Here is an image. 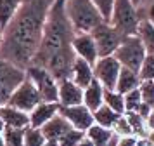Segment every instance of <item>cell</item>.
Returning a JSON list of instances; mask_svg holds the SVG:
<instances>
[{
	"label": "cell",
	"mask_w": 154,
	"mask_h": 146,
	"mask_svg": "<svg viewBox=\"0 0 154 146\" xmlns=\"http://www.w3.org/2000/svg\"><path fill=\"white\" fill-rule=\"evenodd\" d=\"M54 2H56V4H64L66 0H54Z\"/></svg>",
	"instance_id": "b9f144b4"
},
{
	"label": "cell",
	"mask_w": 154,
	"mask_h": 146,
	"mask_svg": "<svg viewBox=\"0 0 154 146\" xmlns=\"http://www.w3.org/2000/svg\"><path fill=\"white\" fill-rule=\"evenodd\" d=\"M43 146H59V143H57V141H50V139H47V141L43 143Z\"/></svg>",
	"instance_id": "74e56055"
},
{
	"label": "cell",
	"mask_w": 154,
	"mask_h": 146,
	"mask_svg": "<svg viewBox=\"0 0 154 146\" xmlns=\"http://www.w3.org/2000/svg\"><path fill=\"white\" fill-rule=\"evenodd\" d=\"M140 21H142L140 9L132 0H114L107 23H111L121 35H125V37L137 35Z\"/></svg>",
	"instance_id": "277c9868"
},
{
	"label": "cell",
	"mask_w": 154,
	"mask_h": 146,
	"mask_svg": "<svg viewBox=\"0 0 154 146\" xmlns=\"http://www.w3.org/2000/svg\"><path fill=\"white\" fill-rule=\"evenodd\" d=\"M45 141L47 139H45V136L42 134L40 129L31 127V125H28L24 129V146H43Z\"/></svg>",
	"instance_id": "4316f807"
},
{
	"label": "cell",
	"mask_w": 154,
	"mask_h": 146,
	"mask_svg": "<svg viewBox=\"0 0 154 146\" xmlns=\"http://www.w3.org/2000/svg\"><path fill=\"white\" fill-rule=\"evenodd\" d=\"M69 78L76 85H80L82 89H85L94 80V66L88 61L82 59V57H75L71 71H69Z\"/></svg>",
	"instance_id": "9a60e30c"
},
{
	"label": "cell",
	"mask_w": 154,
	"mask_h": 146,
	"mask_svg": "<svg viewBox=\"0 0 154 146\" xmlns=\"http://www.w3.org/2000/svg\"><path fill=\"white\" fill-rule=\"evenodd\" d=\"M26 70L0 57V106L7 104L14 89L24 80Z\"/></svg>",
	"instance_id": "52a82bcc"
},
{
	"label": "cell",
	"mask_w": 154,
	"mask_h": 146,
	"mask_svg": "<svg viewBox=\"0 0 154 146\" xmlns=\"http://www.w3.org/2000/svg\"><path fill=\"white\" fill-rule=\"evenodd\" d=\"M2 31H4V28L0 26V42H2Z\"/></svg>",
	"instance_id": "ee69618b"
},
{
	"label": "cell",
	"mask_w": 154,
	"mask_h": 146,
	"mask_svg": "<svg viewBox=\"0 0 154 146\" xmlns=\"http://www.w3.org/2000/svg\"><path fill=\"white\" fill-rule=\"evenodd\" d=\"M102 103H104V87L97 78H94L83 89V104L90 111H95Z\"/></svg>",
	"instance_id": "ac0fdd59"
},
{
	"label": "cell",
	"mask_w": 154,
	"mask_h": 146,
	"mask_svg": "<svg viewBox=\"0 0 154 146\" xmlns=\"http://www.w3.org/2000/svg\"><path fill=\"white\" fill-rule=\"evenodd\" d=\"M76 146H95V144H94V143H92V141L87 138V136H83V138H82V139L76 143Z\"/></svg>",
	"instance_id": "8d00e7d4"
},
{
	"label": "cell",
	"mask_w": 154,
	"mask_h": 146,
	"mask_svg": "<svg viewBox=\"0 0 154 146\" xmlns=\"http://www.w3.org/2000/svg\"><path fill=\"white\" fill-rule=\"evenodd\" d=\"M59 106L61 104L57 101H40L33 110L29 111V125L40 129L45 122H49L50 118L59 113Z\"/></svg>",
	"instance_id": "5bb4252c"
},
{
	"label": "cell",
	"mask_w": 154,
	"mask_h": 146,
	"mask_svg": "<svg viewBox=\"0 0 154 146\" xmlns=\"http://www.w3.org/2000/svg\"><path fill=\"white\" fill-rule=\"evenodd\" d=\"M126 120L130 124V129H132V134L135 138H142V136H149L151 132L147 131V125H146V118L139 115L137 111H126L125 113Z\"/></svg>",
	"instance_id": "603a6c76"
},
{
	"label": "cell",
	"mask_w": 154,
	"mask_h": 146,
	"mask_svg": "<svg viewBox=\"0 0 154 146\" xmlns=\"http://www.w3.org/2000/svg\"><path fill=\"white\" fill-rule=\"evenodd\" d=\"M118 138H121V136H133L132 134V129H130V124H128V120H126L125 113L123 115H119V118L116 120V124L112 125L111 129Z\"/></svg>",
	"instance_id": "1f68e13d"
},
{
	"label": "cell",
	"mask_w": 154,
	"mask_h": 146,
	"mask_svg": "<svg viewBox=\"0 0 154 146\" xmlns=\"http://www.w3.org/2000/svg\"><path fill=\"white\" fill-rule=\"evenodd\" d=\"M151 141H152V146H154V132H151Z\"/></svg>",
	"instance_id": "7bdbcfd3"
},
{
	"label": "cell",
	"mask_w": 154,
	"mask_h": 146,
	"mask_svg": "<svg viewBox=\"0 0 154 146\" xmlns=\"http://www.w3.org/2000/svg\"><path fill=\"white\" fill-rule=\"evenodd\" d=\"M83 136H85L83 131H78V129H73V127H71L66 134H63L61 138L57 139V143H59V146H76V143L83 138Z\"/></svg>",
	"instance_id": "4dcf8cb0"
},
{
	"label": "cell",
	"mask_w": 154,
	"mask_h": 146,
	"mask_svg": "<svg viewBox=\"0 0 154 146\" xmlns=\"http://www.w3.org/2000/svg\"><path fill=\"white\" fill-rule=\"evenodd\" d=\"M24 129L5 127L4 132H2V138H4L5 146H24Z\"/></svg>",
	"instance_id": "484cf974"
},
{
	"label": "cell",
	"mask_w": 154,
	"mask_h": 146,
	"mask_svg": "<svg viewBox=\"0 0 154 146\" xmlns=\"http://www.w3.org/2000/svg\"><path fill=\"white\" fill-rule=\"evenodd\" d=\"M139 9L142 14V19H147L154 24V0H144Z\"/></svg>",
	"instance_id": "d6a6232c"
},
{
	"label": "cell",
	"mask_w": 154,
	"mask_h": 146,
	"mask_svg": "<svg viewBox=\"0 0 154 146\" xmlns=\"http://www.w3.org/2000/svg\"><path fill=\"white\" fill-rule=\"evenodd\" d=\"M146 125H147V131H149V132H154V108H151L149 113H147Z\"/></svg>",
	"instance_id": "d590c367"
},
{
	"label": "cell",
	"mask_w": 154,
	"mask_h": 146,
	"mask_svg": "<svg viewBox=\"0 0 154 146\" xmlns=\"http://www.w3.org/2000/svg\"><path fill=\"white\" fill-rule=\"evenodd\" d=\"M85 136L90 139L95 146H106L112 138H114V132L107 127H102L99 124H92L87 131H85Z\"/></svg>",
	"instance_id": "ffe728a7"
},
{
	"label": "cell",
	"mask_w": 154,
	"mask_h": 146,
	"mask_svg": "<svg viewBox=\"0 0 154 146\" xmlns=\"http://www.w3.org/2000/svg\"><path fill=\"white\" fill-rule=\"evenodd\" d=\"M0 118L4 120L5 127H17L24 129L29 125V115L26 111H21L11 106V104H2L0 106Z\"/></svg>",
	"instance_id": "2e32d148"
},
{
	"label": "cell",
	"mask_w": 154,
	"mask_h": 146,
	"mask_svg": "<svg viewBox=\"0 0 154 146\" xmlns=\"http://www.w3.org/2000/svg\"><path fill=\"white\" fill-rule=\"evenodd\" d=\"M64 12L75 33H80V31L90 33L97 24L104 21L102 14L99 12V9L92 0H66Z\"/></svg>",
	"instance_id": "3957f363"
},
{
	"label": "cell",
	"mask_w": 154,
	"mask_h": 146,
	"mask_svg": "<svg viewBox=\"0 0 154 146\" xmlns=\"http://www.w3.org/2000/svg\"><path fill=\"white\" fill-rule=\"evenodd\" d=\"M73 35H75V30L66 18L64 4L54 2L45 21L38 50L29 64L43 66L57 82L69 78L71 66L76 57L71 47Z\"/></svg>",
	"instance_id": "7a4b0ae2"
},
{
	"label": "cell",
	"mask_w": 154,
	"mask_h": 146,
	"mask_svg": "<svg viewBox=\"0 0 154 146\" xmlns=\"http://www.w3.org/2000/svg\"><path fill=\"white\" fill-rule=\"evenodd\" d=\"M146 49H144V44L139 38V35H128L125 37L119 47L114 50V57L118 59V63L123 66V68H130L133 71L139 73L140 64L146 57Z\"/></svg>",
	"instance_id": "5b68a950"
},
{
	"label": "cell",
	"mask_w": 154,
	"mask_h": 146,
	"mask_svg": "<svg viewBox=\"0 0 154 146\" xmlns=\"http://www.w3.org/2000/svg\"><path fill=\"white\" fill-rule=\"evenodd\" d=\"M140 80H154V54H146L139 70Z\"/></svg>",
	"instance_id": "f1b7e54d"
},
{
	"label": "cell",
	"mask_w": 154,
	"mask_h": 146,
	"mask_svg": "<svg viewBox=\"0 0 154 146\" xmlns=\"http://www.w3.org/2000/svg\"><path fill=\"white\" fill-rule=\"evenodd\" d=\"M21 2L23 0H0V26L2 28H5V24L12 19Z\"/></svg>",
	"instance_id": "d4e9b609"
},
{
	"label": "cell",
	"mask_w": 154,
	"mask_h": 146,
	"mask_svg": "<svg viewBox=\"0 0 154 146\" xmlns=\"http://www.w3.org/2000/svg\"><path fill=\"white\" fill-rule=\"evenodd\" d=\"M140 76L137 71H133L130 68H123L119 70V75H118V80H116V87L114 89L121 92V94H126V92H130V90L137 89L140 85Z\"/></svg>",
	"instance_id": "d6986e66"
},
{
	"label": "cell",
	"mask_w": 154,
	"mask_h": 146,
	"mask_svg": "<svg viewBox=\"0 0 154 146\" xmlns=\"http://www.w3.org/2000/svg\"><path fill=\"white\" fill-rule=\"evenodd\" d=\"M121 64L114 56H102L94 63V78H97L104 89H114Z\"/></svg>",
	"instance_id": "30bf717a"
},
{
	"label": "cell",
	"mask_w": 154,
	"mask_h": 146,
	"mask_svg": "<svg viewBox=\"0 0 154 146\" xmlns=\"http://www.w3.org/2000/svg\"><path fill=\"white\" fill-rule=\"evenodd\" d=\"M123 97H125V113L126 111H137L139 106L142 104V97H140L139 87L130 90V92H126V94H123Z\"/></svg>",
	"instance_id": "f546056e"
},
{
	"label": "cell",
	"mask_w": 154,
	"mask_h": 146,
	"mask_svg": "<svg viewBox=\"0 0 154 146\" xmlns=\"http://www.w3.org/2000/svg\"><path fill=\"white\" fill-rule=\"evenodd\" d=\"M4 129H5V124H4V120H2V118H0V134H2V132H4Z\"/></svg>",
	"instance_id": "f35d334b"
},
{
	"label": "cell",
	"mask_w": 154,
	"mask_h": 146,
	"mask_svg": "<svg viewBox=\"0 0 154 146\" xmlns=\"http://www.w3.org/2000/svg\"><path fill=\"white\" fill-rule=\"evenodd\" d=\"M69 129H71V124L61 115V113L54 115L49 122H45V124L40 127V131H42V134L45 136V139H50V141H57V139L61 138L63 134H66Z\"/></svg>",
	"instance_id": "e0dca14e"
},
{
	"label": "cell",
	"mask_w": 154,
	"mask_h": 146,
	"mask_svg": "<svg viewBox=\"0 0 154 146\" xmlns=\"http://www.w3.org/2000/svg\"><path fill=\"white\" fill-rule=\"evenodd\" d=\"M116 146H137V138L135 136H121L116 141Z\"/></svg>",
	"instance_id": "e575fe53"
},
{
	"label": "cell",
	"mask_w": 154,
	"mask_h": 146,
	"mask_svg": "<svg viewBox=\"0 0 154 146\" xmlns=\"http://www.w3.org/2000/svg\"><path fill=\"white\" fill-rule=\"evenodd\" d=\"M132 2H133V4H135L137 7H140V5H142V2H144V0H132Z\"/></svg>",
	"instance_id": "ab89813d"
},
{
	"label": "cell",
	"mask_w": 154,
	"mask_h": 146,
	"mask_svg": "<svg viewBox=\"0 0 154 146\" xmlns=\"http://www.w3.org/2000/svg\"><path fill=\"white\" fill-rule=\"evenodd\" d=\"M54 0H23L0 42V57L26 68L38 50L45 21Z\"/></svg>",
	"instance_id": "6da1fadb"
},
{
	"label": "cell",
	"mask_w": 154,
	"mask_h": 146,
	"mask_svg": "<svg viewBox=\"0 0 154 146\" xmlns=\"http://www.w3.org/2000/svg\"><path fill=\"white\" fill-rule=\"evenodd\" d=\"M0 146H5V143H4V138H2V134H0Z\"/></svg>",
	"instance_id": "60d3db41"
},
{
	"label": "cell",
	"mask_w": 154,
	"mask_h": 146,
	"mask_svg": "<svg viewBox=\"0 0 154 146\" xmlns=\"http://www.w3.org/2000/svg\"><path fill=\"white\" fill-rule=\"evenodd\" d=\"M57 103L61 106H75L83 103V89L71 78L59 80L57 85Z\"/></svg>",
	"instance_id": "4fadbf2b"
},
{
	"label": "cell",
	"mask_w": 154,
	"mask_h": 146,
	"mask_svg": "<svg viewBox=\"0 0 154 146\" xmlns=\"http://www.w3.org/2000/svg\"><path fill=\"white\" fill-rule=\"evenodd\" d=\"M71 47H73V52L76 57H82L85 61H88L94 66V63L97 61V47H95V42H94V37L90 33H85V31H80V33L73 35V40H71Z\"/></svg>",
	"instance_id": "7c38bea8"
},
{
	"label": "cell",
	"mask_w": 154,
	"mask_h": 146,
	"mask_svg": "<svg viewBox=\"0 0 154 146\" xmlns=\"http://www.w3.org/2000/svg\"><path fill=\"white\" fill-rule=\"evenodd\" d=\"M137 35L139 38L144 44V49H146L147 54H154V24L149 23L147 19H142L139 24V30H137Z\"/></svg>",
	"instance_id": "7402d4cb"
},
{
	"label": "cell",
	"mask_w": 154,
	"mask_h": 146,
	"mask_svg": "<svg viewBox=\"0 0 154 146\" xmlns=\"http://www.w3.org/2000/svg\"><path fill=\"white\" fill-rule=\"evenodd\" d=\"M24 70H26V76L36 87L42 101H57V85H59V82L43 66H38V64H28Z\"/></svg>",
	"instance_id": "ba28073f"
},
{
	"label": "cell",
	"mask_w": 154,
	"mask_h": 146,
	"mask_svg": "<svg viewBox=\"0 0 154 146\" xmlns=\"http://www.w3.org/2000/svg\"><path fill=\"white\" fill-rule=\"evenodd\" d=\"M95 7L99 9V12L102 14V18L104 21L109 19V16H111V9H112V4H114V0H92Z\"/></svg>",
	"instance_id": "836d02e7"
},
{
	"label": "cell",
	"mask_w": 154,
	"mask_h": 146,
	"mask_svg": "<svg viewBox=\"0 0 154 146\" xmlns=\"http://www.w3.org/2000/svg\"><path fill=\"white\" fill-rule=\"evenodd\" d=\"M104 104L119 115L125 113V97L116 89H104Z\"/></svg>",
	"instance_id": "cb8c5ba5"
},
{
	"label": "cell",
	"mask_w": 154,
	"mask_h": 146,
	"mask_svg": "<svg viewBox=\"0 0 154 146\" xmlns=\"http://www.w3.org/2000/svg\"><path fill=\"white\" fill-rule=\"evenodd\" d=\"M90 35L94 37L99 57H102V56H112L114 50L119 47L121 40L125 38V35H121L118 30L112 26L111 23H107V21H102L100 24H97V26L90 31Z\"/></svg>",
	"instance_id": "8992f818"
},
{
	"label": "cell",
	"mask_w": 154,
	"mask_h": 146,
	"mask_svg": "<svg viewBox=\"0 0 154 146\" xmlns=\"http://www.w3.org/2000/svg\"><path fill=\"white\" fill-rule=\"evenodd\" d=\"M40 101H42V97L38 94L36 87L33 85V82L29 80L28 76H24V80L11 94L7 104H11V106H14V108H17V110H21V111L29 113Z\"/></svg>",
	"instance_id": "9c48e42d"
},
{
	"label": "cell",
	"mask_w": 154,
	"mask_h": 146,
	"mask_svg": "<svg viewBox=\"0 0 154 146\" xmlns=\"http://www.w3.org/2000/svg\"><path fill=\"white\" fill-rule=\"evenodd\" d=\"M139 90L142 103L149 108H154V80H142L139 85Z\"/></svg>",
	"instance_id": "83f0119b"
},
{
	"label": "cell",
	"mask_w": 154,
	"mask_h": 146,
	"mask_svg": "<svg viewBox=\"0 0 154 146\" xmlns=\"http://www.w3.org/2000/svg\"><path fill=\"white\" fill-rule=\"evenodd\" d=\"M92 113H94V124H99L102 127H107V129H112V125L116 124V120L119 118V113L111 110L104 103L100 104L95 111H92Z\"/></svg>",
	"instance_id": "44dd1931"
},
{
	"label": "cell",
	"mask_w": 154,
	"mask_h": 146,
	"mask_svg": "<svg viewBox=\"0 0 154 146\" xmlns=\"http://www.w3.org/2000/svg\"><path fill=\"white\" fill-rule=\"evenodd\" d=\"M59 113L69 122L73 129H78V131L85 132L94 124V113L83 103L75 106H59Z\"/></svg>",
	"instance_id": "8fae6325"
}]
</instances>
